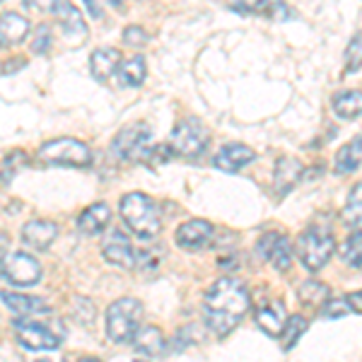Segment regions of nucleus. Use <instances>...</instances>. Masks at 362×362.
Returning a JSON list of instances; mask_svg holds the SVG:
<instances>
[{"label": "nucleus", "instance_id": "nucleus-1", "mask_svg": "<svg viewBox=\"0 0 362 362\" xmlns=\"http://www.w3.org/2000/svg\"><path fill=\"white\" fill-rule=\"evenodd\" d=\"M251 307L249 290L237 278H220L203 297V317L215 336H230Z\"/></svg>", "mask_w": 362, "mask_h": 362}, {"label": "nucleus", "instance_id": "nucleus-2", "mask_svg": "<svg viewBox=\"0 0 362 362\" xmlns=\"http://www.w3.org/2000/svg\"><path fill=\"white\" fill-rule=\"evenodd\" d=\"M119 213L128 225V230L136 232L140 239H153L162 230V210L150 196L131 191L121 198Z\"/></svg>", "mask_w": 362, "mask_h": 362}, {"label": "nucleus", "instance_id": "nucleus-3", "mask_svg": "<svg viewBox=\"0 0 362 362\" xmlns=\"http://www.w3.org/2000/svg\"><path fill=\"white\" fill-rule=\"evenodd\" d=\"M143 305L136 297H121L107 309V336L114 343H133L143 326Z\"/></svg>", "mask_w": 362, "mask_h": 362}, {"label": "nucleus", "instance_id": "nucleus-4", "mask_svg": "<svg viewBox=\"0 0 362 362\" xmlns=\"http://www.w3.org/2000/svg\"><path fill=\"white\" fill-rule=\"evenodd\" d=\"M297 256L305 264L307 271H319L329 264V259L336 251V239L334 232L324 225H312L297 239Z\"/></svg>", "mask_w": 362, "mask_h": 362}, {"label": "nucleus", "instance_id": "nucleus-5", "mask_svg": "<svg viewBox=\"0 0 362 362\" xmlns=\"http://www.w3.org/2000/svg\"><path fill=\"white\" fill-rule=\"evenodd\" d=\"M15 336L20 341L22 348L29 350H54L63 343L66 338V326L63 321H29L25 317H20L13 324Z\"/></svg>", "mask_w": 362, "mask_h": 362}, {"label": "nucleus", "instance_id": "nucleus-6", "mask_svg": "<svg viewBox=\"0 0 362 362\" xmlns=\"http://www.w3.org/2000/svg\"><path fill=\"white\" fill-rule=\"evenodd\" d=\"M150 128L145 124H133L124 128L112 143V155L124 162H153L157 145L150 143Z\"/></svg>", "mask_w": 362, "mask_h": 362}, {"label": "nucleus", "instance_id": "nucleus-7", "mask_svg": "<svg viewBox=\"0 0 362 362\" xmlns=\"http://www.w3.org/2000/svg\"><path fill=\"white\" fill-rule=\"evenodd\" d=\"M39 160L46 162V165L83 169L92 162V153L83 140L56 138V140H49V143H44L42 148H39Z\"/></svg>", "mask_w": 362, "mask_h": 362}, {"label": "nucleus", "instance_id": "nucleus-8", "mask_svg": "<svg viewBox=\"0 0 362 362\" xmlns=\"http://www.w3.org/2000/svg\"><path fill=\"white\" fill-rule=\"evenodd\" d=\"M208 143H210L208 128L203 126V121L194 119V116L179 121V126L174 128L172 136H169V148H172V153L179 157H186V160L206 153Z\"/></svg>", "mask_w": 362, "mask_h": 362}, {"label": "nucleus", "instance_id": "nucleus-9", "mask_svg": "<svg viewBox=\"0 0 362 362\" xmlns=\"http://www.w3.org/2000/svg\"><path fill=\"white\" fill-rule=\"evenodd\" d=\"M3 280L15 288H32L42 280V264L25 251L3 256Z\"/></svg>", "mask_w": 362, "mask_h": 362}, {"label": "nucleus", "instance_id": "nucleus-10", "mask_svg": "<svg viewBox=\"0 0 362 362\" xmlns=\"http://www.w3.org/2000/svg\"><path fill=\"white\" fill-rule=\"evenodd\" d=\"M256 251L264 261H268L278 271H288L293 261V242L283 232H266L256 244Z\"/></svg>", "mask_w": 362, "mask_h": 362}, {"label": "nucleus", "instance_id": "nucleus-11", "mask_svg": "<svg viewBox=\"0 0 362 362\" xmlns=\"http://www.w3.org/2000/svg\"><path fill=\"white\" fill-rule=\"evenodd\" d=\"M227 8L239 15H256L280 22L295 17V10L285 0H227Z\"/></svg>", "mask_w": 362, "mask_h": 362}, {"label": "nucleus", "instance_id": "nucleus-12", "mask_svg": "<svg viewBox=\"0 0 362 362\" xmlns=\"http://www.w3.org/2000/svg\"><path fill=\"white\" fill-rule=\"evenodd\" d=\"M102 254L109 264H114L119 268H128V271H131V268L138 266V254H136V249L131 247V239L119 230L109 232V237L104 239Z\"/></svg>", "mask_w": 362, "mask_h": 362}, {"label": "nucleus", "instance_id": "nucleus-13", "mask_svg": "<svg viewBox=\"0 0 362 362\" xmlns=\"http://www.w3.org/2000/svg\"><path fill=\"white\" fill-rule=\"evenodd\" d=\"M213 235H215V230L208 220H189V223L179 225V230L174 237H177V244L181 249L196 251V249L208 247Z\"/></svg>", "mask_w": 362, "mask_h": 362}, {"label": "nucleus", "instance_id": "nucleus-14", "mask_svg": "<svg viewBox=\"0 0 362 362\" xmlns=\"http://www.w3.org/2000/svg\"><path fill=\"white\" fill-rule=\"evenodd\" d=\"M256 160V153L251 148L242 143H230L223 145L218 150V155L213 157V165L220 169V172H239L242 167H247L249 162Z\"/></svg>", "mask_w": 362, "mask_h": 362}, {"label": "nucleus", "instance_id": "nucleus-15", "mask_svg": "<svg viewBox=\"0 0 362 362\" xmlns=\"http://www.w3.org/2000/svg\"><path fill=\"white\" fill-rule=\"evenodd\" d=\"M256 324H259L268 336H280L285 329V324H288L285 305L278 300H266L264 305L256 309Z\"/></svg>", "mask_w": 362, "mask_h": 362}, {"label": "nucleus", "instance_id": "nucleus-16", "mask_svg": "<svg viewBox=\"0 0 362 362\" xmlns=\"http://www.w3.org/2000/svg\"><path fill=\"white\" fill-rule=\"evenodd\" d=\"M133 348H136L138 355L143 358H162L167 350V338L157 326H140V331L133 338Z\"/></svg>", "mask_w": 362, "mask_h": 362}, {"label": "nucleus", "instance_id": "nucleus-17", "mask_svg": "<svg viewBox=\"0 0 362 362\" xmlns=\"http://www.w3.org/2000/svg\"><path fill=\"white\" fill-rule=\"evenodd\" d=\"M3 302L15 317H39V314H51V305L42 297H29L17 293H3Z\"/></svg>", "mask_w": 362, "mask_h": 362}, {"label": "nucleus", "instance_id": "nucleus-18", "mask_svg": "<svg viewBox=\"0 0 362 362\" xmlns=\"http://www.w3.org/2000/svg\"><path fill=\"white\" fill-rule=\"evenodd\" d=\"M51 13H54L56 20L61 22L66 39H70V37L83 39L85 37V32H87V29H85V20H83V15H80V10L75 8L70 0H56L54 10H51Z\"/></svg>", "mask_w": 362, "mask_h": 362}, {"label": "nucleus", "instance_id": "nucleus-19", "mask_svg": "<svg viewBox=\"0 0 362 362\" xmlns=\"http://www.w3.org/2000/svg\"><path fill=\"white\" fill-rule=\"evenodd\" d=\"M56 235H58V227L54 223H49V220H32V223H27L22 227V239H25V244L39 251L49 249L51 244H54Z\"/></svg>", "mask_w": 362, "mask_h": 362}, {"label": "nucleus", "instance_id": "nucleus-20", "mask_svg": "<svg viewBox=\"0 0 362 362\" xmlns=\"http://www.w3.org/2000/svg\"><path fill=\"white\" fill-rule=\"evenodd\" d=\"M109 220H112V208L107 203H92L87 206L78 218V230L83 235H99L107 230Z\"/></svg>", "mask_w": 362, "mask_h": 362}, {"label": "nucleus", "instance_id": "nucleus-21", "mask_svg": "<svg viewBox=\"0 0 362 362\" xmlns=\"http://www.w3.org/2000/svg\"><path fill=\"white\" fill-rule=\"evenodd\" d=\"M302 177V165L295 157H283L278 160L276 172H273V186H276V194L285 196L297 186V181Z\"/></svg>", "mask_w": 362, "mask_h": 362}, {"label": "nucleus", "instance_id": "nucleus-22", "mask_svg": "<svg viewBox=\"0 0 362 362\" xmlns=\"http://www.w3.org/2000/svg\"><path fill=\"white\" fill-rule=\"evenodd\" d=\"M29 34V20L17 13H3L0 15V39H3V49L25 42Z\"/></svg>", "mask_w": 362, "mask_h": 362}, {"label": "nucleus", "instance_id": "nucleus-23", "mask_svg": "<svg viewBox=\"0 0 362 362\" xmlns=\"http://www.w3.org/2000/svg\"><path fill=\"white\" fill-rule=\"evenodd\" d=\"M119 63H121V54L116 49H97L90 56V70L99 83H107L116 70H119Z\"/></svg>", "mask_w": 362, "mask_h": 362}, {"label": "nucleus", "instance_id": "nucleus-24", "mask_svg": "<svg viewBox=\"0 0 362 362\" xmlns=\"http://www.w3.org/2000/svg\"><path fill=\"white\" fill-rule=\"evenodd\" d=\"M334 114L338 119H358L362 114V92L360 90H343L334 95Z\"/></svg>", "mask_w": 362, "mask_h": 362}, {"label": "nucleus", "instance_id": "nucleus-25", "mask_svg": "<svg viewBox=\"0 0 362 362\" xmlns=\"http://www.w3.org/2000/svg\"><path fill=\"white\" fill-rule=\"evenodd\" d=\"M362 165V136L353 138L336 153V172L350 174Z\"/></svg>", "mask_w": 362, "mask_h": 362}, {"label": "nucleus", "instance_id": "nucleus-26", "mask_svg": "<svg viewBox=\"0 0 362 362\" xmlns=\"http://www.w3.org/2000/svg\"><path fill=\"white\" fill-rule=\"evenodd\" d=\"M116 75H119V85L121 87H138L143 85L145 75H148V66H145V58L143 56H133L124 61L116 70Z\"/></svg>", "mask_w": 362, "mask_h": 362}, {"label": "nucleus", "instance_id": "nucleus-27", "mask_svg": "<svg viewBox=\"0 0 362 362\" xmlns=\"http://www.w3.org/2000/svg\"><path fill=\"white\" fill-rule=\"evenodd\" d=\"M341 218H343V223H346V227H353V230H360L362 227V184H358L348 194V201H346V206H343Z\"/></svg>", "mask_w": 362, "mask_h": 362}, {"label": "nucleus", "instance_id": "nucleus-28", "mask_svg": "<svg viewBox=\"0 0 362 362\" xmlns=\"http://www.w3.org/2000/svg\"><path fill=\"white\" fill-rule=\"evenodd\" d=\"M297 295L305 305H326L329 302V285L319 283V280H305V283L297 288Z\"/></svg>", "mask_w": 362, "mask_h": 362}, {"label": "nucleus", "instance_id": "nucleus-29", "mask_svg": "<svg viewBox=\"0 0 362 362\" xmlns=\"http://www.w3.org/2000/svg\"><path fill=\"white\" fill-rule=\"evenodd\" d=\"M341 259L346 261L350 268L362 266V230H355L353 235L341 244Z\"/></svg>", "mask_w": 362, "mask_h": 362}, {"label": "nucleus", "instance_id": "nucleus-30", "mask_svg": "<svg viewBox=\"0 0 362 362\" xmlns=\"http://www.w3.org/2000/svg\"><path fill=\"white\" fill-rule=\"evenodd\" d=\"M307 319L300 317V314H295V317H288V324H285L283 334H280V341H283V348L285 350H293L295 343L300 341V336L307 331Z\"/></svg>", "mask_w": 362, "mask_h": 362}, {"label": "nucleus", "instance_id": "nucleus-31", "mask_svg": "<svg viewBox=\"0 0 362 362\" xmlns=\"http://www.w3.org/2000/svg\"><path fill=\"white\" fill-rule=\"evenodd\" d=\"M138 254V266L143 273H148V271H157L162 264V259H165V254H162V249L160 247H153V244H148V247H143L140 251H136Z\"/></svg>", "mask_w": 362, "mask_h": 362}, {"label": "nucleus", "instance_id": "nucleus-32", "mask_svg": "<svg viewBox=\"0 0 362 362\" xmlns=\"http://www.w3.org/2000/svg\"><path fill=\"white\" fill-rule=\"evenodd\" d=\"M362 68V34L350 42L346 51V73H358Z\"/></svg>", "mask_w": 362, "mask_h": 362}, {"label": "nucleus", "instance_id": "nucleus-33", "mask_svg": "<svg viewBox=\"0 0 362 362\" xmlns=\"http://www.w3.org/2000/svg\"><path fill=\"white\" fill-rule=\"evenodd\" d=\"M51 49V29L49 25H39L32 39V51L34 54H46Z\"/></svg>", "mask_w": 362, "mask_h": 362}, {"label": "nucleus", "instance_id": "nucleus-34", "mask_svg": "<svg viewBox=\"0 0 362 362\" xmlns=\"http://www.w3.org/2000/svg\"><path fill=\"white\" fill-rule=\"evenodd\" d=\"M17 162H27V155L25 153H20V150H15V153H10L8 157L3 160V184L8 186L10 184V179H13V174L17 172Z\"/></svg>", "mask_w": 362, "mask_h": 362}, {"label": "nucleus", "instance_id": "nucleus-35", "mask_svg": "<svg viewBox=\"0 0 362 362\" xmlns=\"http://www.w3.org/2000/svg\"><path fill=\"white\" fill-rule=\"evenodd\" d=\"M353 309H350L348 300L346 297H341V300H329L324 305V309H321V314L329 319H336V317H346V314H350Z\"/></svg>", "mask_w": 362, "mask_h": 362}, {"label": "nucleus", "instance_id": "nucleus-36", "mask_svg": "<svg viewBox=\"0 0 362 362\" xmlns=\"http://www.w3.org/2000/svg\"><path fill=\"white\" fill-rule=\"evenodd\" d=\"M148 39L150 37L145 34V29H140V27H126L124 29V42L128 46H143Z\"/></svg>", "mask_w": 362, "mask_h": 362}, {"label": "nucleus", "instance_id": "nucleus-37", "mask_svg": "<svg viewBox=\"0 0 362 362\" xmlns=\"http://www.w3.org/2000/svg\"><path fill=\"white\" fill-rule=\"evenodd\" d=\"M346 300H348V305H350V309H353V312L362 314V290H358V293L346 295Z\"/></svg>", "mask_w": 362, "mask_h": 362}, {"label": "nucleus", "instance_id": "nucleus-38", "mask_svg": "<svg viewBox=\"0 0 362 362\" xmlns=\"http://www.w3.org/2000/svg\"><path fill=\"white\" fill-rule=\"evenodd\" d=\"M107 3H109V5H114V8H116V5H121V0H107Z\"/></svg>", "mask_w": 362, "mask_h": 362}, {"label": "nucleus", "instance_id": "nucleus-39", "mask_svg": "<svg viewBox=\"0 0 362 362\" xmlns=\"http://www.w3.org/2000/svg\"><path fill=\"white\" fill-rule=\"evenodd\" d=\"M22 3H25V5H34L37 0H22Z\"/></svg>", "mask_w": 362, "mask_h": 362}]
</instances>
